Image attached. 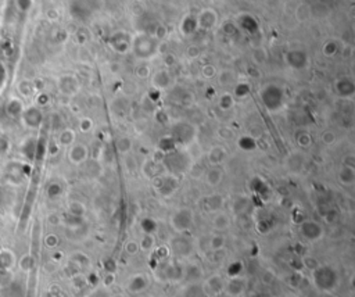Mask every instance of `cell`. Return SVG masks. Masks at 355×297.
Wrapping results in <instances>:
<instances>
[{
    "instance_id": "obj_1",
    "label": "cell",
    "mask_w": 355,
    "mask_h": 297,
    "mask_svg": "<svg viewBox=\"0 0 355 297\" xmlns=\"http://www.w3.org/2000/svg\"><path fill=\"white\" fill-rule=\"evenodd\" d=\"M158 46L160 44L157 42V39L150 35V33H138L130 44V50L134 54L142 61H149L153 57H156L158 53Z\"/></svg>"
},
{
    "instance_id": "obj_2",
    "label": "cell",
    "mask_w": 355,
    "mask_h": 297,
    "mask_svg": "<svg viewBox=\"0 0 355 297\" xmlns=\"http://www.w3.org/2000/svg\"><path fill=\"white\" fill-rule=\"evenodd\" d=\"M259 99L269 113H276L285 104V92L275 83H268L259 91Z\"/></svg>"
},
{
    "instance_id": "obj_3",
    "label": "cell",
    "mask_w": 355,
    "mask_h": 297,
    "mask_svg": "<svg viewBox=\"0 0 355 297\" xmlns=\"http://www.w3.org/2000/svg\"><path fill=\"white\" fill-rule=\"evenodd\" d=\"M194 216L193 211L186 207L178 208L172 216H171V227L176 231L178 233H183L189 231L193 225Z\"/></svg>"
},
{
    "instance_id": "obj_4",
    "label": "cell",
    "mask_w": 355,
    "mask_h": 297,
    "mask_svg": "<svg viewBox=\"0 0 355 297\" xmlns=\"http://www.w3.org/2000/svg\"><path fill=\"white\" fill-rule=\"evenodd\" d=\"M300 233L308 242H318L323 236V228L319 222L307 220L300 225Z\"/></svg>"
},
{
    "instance_id": "obj_5",
    "label": "cell",
    "mask_w": 355,
    "mask_h": 297,
    "mask_svg": "<svg viewBox=\"0 0 355 297\" xmlns=\"http://www.w3.org/2000/svg\"><path fill=\"white\" fill-rule=\"evenodd\" d=\"M334 92L341 99H352L355 96V82L350 76H341L334 81Z\"/></svg>"
},
{
    "instance_id": "obj_6",
    "label": "cell",
    "mask_w": 355,
    "mask_h": 297,
    "mask_svg": "<svg viewBox=\"0 0 355 297\" xmlns=\"http://www.w3.org/2000/svg\"><path fill=\"white\" fill-rule=\"evenodd\" d=\"M286 64L293 70H304L308 65V56L304 50H289L285 54Z\"/></svg>"
},
{
    "instance_id": "obj_7",
    "label": "cell",
    "mask_w": 355,
    "mask_h": 297,
    "mask_svg": "<svg viewBox=\"0 0 355 297\" xmlns=\"http://www.w3.org/2000/svg\"><path fill=\"white\" fill-rule=\"evenodd\" d=\"M151 78V85L158 89V91H165L168 88L172 85L173 78L171 75V72L167 68H161V70H157L156 72H153L150 75Z\"/></svg>"
},
{
    "instance_id": "obj_8",
    "label": "cell",
    "mask_w": 355,
    "mask_h": 297,
    "mask_svg": "<svg viewBox=\"0 0 355 297\" xmlns=\"http://www.w3.org/2000/svg\"><path fill=\"white\" fill-rule=\"evenodd\" d=\"M190 131H194L193 125L189 122H176L172 126V141L181 143H190L194 135H190Z\"/></svg>"
},
{
    "instance_id": "obj_9",
    "label": "cell",
    "mask_w": 355,
    "mask_h": 297,
    "mask_svg": "<svg viewBox=\"0 0 355 297\" xmlns=\"http://www.w3.org/2000/svg\"><path fill=\"white\" fill-rule=\"evenodd\" d=\"M89 157V149L83 143H74L71 145L68 150V160L75 165H81L82 162H85Z\"/></svg>"
},
{
    "instance_id": "obj_10",
    "label": "cell",
    "mask_w": 355,
    "mask_h": 297,
    "mask_svg": "<svg viewBox=\"0 0 355 297\" xmlns=\"http://www.w3.org/2000/svg\"><path fill=\"white\" fill-rule=\"evenodd\" d=\"M216 21H218L216 13L214 10H211V9L203 10L197 17V25L201 29H205V31H210V29L215 27Z\"/></svg>"
},
{
    "instance_id": "obj_11",
    "label": "cell",
    "mask_w": 355,
    "mask_h": 297,
    "mask_svg": "<svg viewBox=\"0 0 355 297\" xmlns=\"http://www.w3.org/2000/svg\"><path fill=\"white\" fill-rule=\"evenodd\" d=\"M226 158V150L225 147L222 146H214L211 147L208 153H207V161L211 167H221V164L225 161Z\"/></svg>"
},
{
    "instance_id": "obj_12",
    "label": "cell",
    "mask_w": 355,
    "mask_h": 297,
    "mask_svg": "<svg viewBox=\"0 0 355 297\" xmlns=\"http://www.w3.org/2000/svg\"><path fill=\"white\" fill-rule=\"evenodd\" d=\"M224 289H225V292L228 293L229 296H240V294L244 292V289H246V281H244L243 278H240V276H235V278H232L231 281L226 283L225 286H224Z\"/></svg>"
},
{
    "instance_id": "obj_13",
    "label": "cell",
    "mask_w": 355,
    "mask_h": 297,
    "mask_svg": "<svg viewBox=\"0 0 355 297\" xmlns=\"http://www.w3.org/2000/svg\"><path fill=\"white\" fill-rule=\"evenodd\" d=\"M79 89V81L74 75H64L60 79V91L64 95H75Z\"/></svg>"
},
{
    "instance_id": "obj_14",
    "label": "cell",
    "mask_w": 355,
    "mask_h": 297,
    "mask_svg": "<svg viewBox=\"0 0 355 297\" xmlns=\"http://www.w3.org/2000/svg\"><path fill=\"white\" fill-rule=\"evenodd\" d=\"M231 217L224 211H218V213H215V216L212 217V228L216 232L222 233L228 231L231 228Z\"/></svg>"
},
{
    "instance_id": "obj_15",
    "label": "cell",
    "mask_w": 355,
    "mask_h": 297,
    "mask_svg": "<svg viewBox=\"0 0 355 297\" xmlns=\"http://www.w3.org/2000/svg\"><path fill=\"white\" fill-rule=\"evenodd\" d=\"M222 179H224V171L221 169V167H211L205 174V184L211 188L219 186Z\"/></svg>"
},
{
    "instance_id": "obj_16",
    "label": "cell",
    "mask_w": 355,
    "mask_h": 297,
    "mask_svg": "<svg viewBox=\"0 0 355 297\" xmlns=\"http://www.w3.org/2000/svg\"><path fill=\"white\" fill-rule=\"evenodd\" d=\"M339 181L344 186H352L355 182V167L343 164V167L339 171Z\"/></svg>"
},
{
    "instance_id": "obj_17",
    "label": "cell",
    "mask_w": 355,
    "mask_h": 297,
    "mask_svg": "<svg viewBox=\"0 0 355 297\" xmlns=\"http://www.w3.org/2000/svg\"><path fill=\"white\" fill-rule=\"evenodd\" d=\"M225 246H226V238L219 232L214 233V235L210 238V240H208V248H210L211 251H214V253H218V251L224 250Z\"/></svg>"
},
{
    "instance_id": "obj_18",
    "label": "cell",
    "mask_w": 355,
    "mask_h": 297,
    "mask_svg": "<svg viewBox=\"0 0 355 297\" xmlns=\"http://www.w3.org/2000/svg\"><path fill=\"white\" fill-rule=\"evenodd\" d=\"M24 118H25V122L31 128H38V125L42 121V113L39 110H36V108H29L27 113H25V115H24Z\"/></svg>"
},
{
    "instance_id": "obj_19",
    "label": "cell",
    "mask_w": 355,
    "mask_h": 297,
    "mask_svg": "<svg viewBox=\"0 0 355 297\" xmlns=\"http://www.w3.org/2000/svg\"><path fill=\"white\" fill-rule=\"evenodd\" d=\"M115 146H117V150H118L121 154L126 156V154H129L130 151H132L134 145H132V139H130L129 136H121V138L117 139Z\"/></svg>"
},
{
    "instance_id": "obj_20",
    "label": "cell",
    "mask_w": 355,
    "mask_h": 297,
    "mask_svg": "<svg viewBox=\"0 0 355 297\" xmlns=\"http://www.w3.org/2000/svg\"><path fill=\"white\" fill-rule=\"evenodd\" d=\"M218 107L221 108L222 111H229L235 107V98L232 93H222L219 99H218Z\"/></svg>"
},
{
    "instance_id": "obj_21",
    "label": "cell",
    "mask_w": 355,
    "mask_h": 297,
    "mask_svg": "<svg viewBox=\"0 0 355 297\" xmlns=\"http://www.w3.org/2000/svg\"><path fill=\"white\" fill-rule=\"evenodd\" d=\"M146 286H147V282L143 275L134 276L129 282V290H132V292H142V290H145Z\"/></svg>"
},
{
    "instance_id": "obj_22",
    "label": "cell",
    "mask_w": 355,
    "mask_h": 297,
    "mask_svg": "<svg viewBox=\"0 0 355 297\" xmlns=\"http://www.w3.org/2000/svg\"><path fill=\"white\" fill-rule=\"evenodd\" d=\"M302 265H304L308 271H311V272H317V271H319L322 268L321 261H319L317 257H314V256H305V257L302 259Z\"/></svg>"
},
{
    "instance_id": "obj_23",
    "label": "cell",
    "mask_w": 355,
    "mask_h": 297,
    "mask_svg": "<svg viewBox=\"0 0 355 297\" xmlns=\"http://www.w3.org/2000/svg\"><path fill=\"white\" fill-rule=\"evenodd\" d=\"M75 143V132L72 130H64L60 134V145L70 147L71 145Z\"/></svg>"
},
{
    "instance_id": "obj_24",
    "label": "cell",
    "mask_w": 355,
    "mask_h": 297,
    "mask_svg": "<svg viewBox=\"0 0 355 297\" xmlns=\"http://www.w3.org/2000/svg\"><path fill=\"white\" fill-rule=\"evenodd\" d=\"M222 204H224V199L219 195H212L208 197V208H210V211H214V213L221 211Z\"/></svg>"
},
{
    "instance_id": "obj_25",
    "label": "cell",
    "mask_w": 355,
    "mask_h": 297,
    "mask_svg": "<svg viewBox=\"0 0 355 297\" xmlns=\"http://www.w3.org/2000/svg\"><path fill=\"white\" fill-rule=\"evenodd\" d=\"M235 79H236V76L233 74V71L224 70L219 72V83L221 85H232V83H235Z\"/></svg>"
},
{
    "instance_id": "obj_26",
    "label": "cell",
    "mask_w": 355,
    "mask_h": 297,
    "mask_svg": "<svg viewBox=\"0 0 355 297\" xmlns=\"http://www.w3.org/2000/svg\"><path fill=\"white\" fill-rule=\"evenodd\" d=\"M296 142L300 147H308L312 143V136L305 131H301V132L297 134Z\"/></svg>"
},
{
    "instance_id": "obj_27",
    "label": "cell",
    "mask_w": 355,
    "mask_h": 297,
    "mask_svg": "<svg viewBox=\"0 0 355 297\" xmlns=\"http://www.w3.org/2000/svg\"><path fill=\"white\" fill-rule=\"evenodd\" d=\"M337 50H339L337 44H336L334 40H329V42H326V44L323 45L322 53L325 54L326 57H333L334 54L337 53Z\"/></svg>"
},
{
    "instance_id": "obj_28",
    "label": "cell",
    "mask_w": 355,
    "mask_h": 297,
    "mask_svg": "<svg viewBox=\"0 0 355 297\" xmlns=\"http://www.w3.org/2000/svg\"><path fill=\"white\" fill-rule=\"evenodd\" d=\"M321 141H322L323 145H326V146H332V145L336 143L337 138H336V134H334L333 131H325L322 135H321Z\"/></svg>"
},
{
    "instance_id": "obj_29",
    "label": "cell",
    "mask_w": 355,
    "mask_h": 297,
    "mask_svg": "<svg viewBox=\"0 0 355 297\" xmlns=\"http://www.w3.org/2000/svg\"><path fill=\"white\" fill-rule=\"evenodd\" d=\"M139 247L140 250H145V251H149L151 248L154 247V239L151 235H145L143 239L139 242Z\"/></svg>"
},
{
    "instance_id": "obj_30",
    "label": "cell",
    "mask_w": 355,
    "mask_h": 297,
    "mask_svg": "<svg viewBox=\"0 0 355 297\" xmlns=\"http://www.w3.org/2000/svg\"><path fill=\"white\" fill-rule=\"evenodd\" d=\"M216 74H218V71H216L215 65L205 64L203 65V68H201V75L204 76L205 79H211V78L216 76Z\"/></svg>"
},
{
    "instance_id": "obj_31",
    "label": "cell",
    "mask_w": 355,
    "mask_h": 297,
    "mask_svg": "<svg viewBox=\"0 0 355 297\" xmlns=\"http://www.w3.org/2000/svg\"><path fill=\"white\" fill-rule=\"evenodd\" d=\"M93 119L91 118V117H83V118L79 119V130H81V132H83V134H87V132H91L92 130H93Z\"/></svg>"
},
{
    "instance_id": "obj_32",
    "label": "cell",
    "mask_w": 355,
    "mask_h": 297,
    "mask_svg": "<svg viewBox=\"0 0 355 297\" xmlns=\"http://www.w3.org/2000/svg\"><path fill=\"white\" fill-rule=\"evenodd\" d=\"M70 211L76 217L82 216V214H85V205L82 204L81 201H72V203H70Z\"/></svg>"
},
{
    "instance_id": "obj_33",
    "label": "cell",
    "mask_w": 355,
    "mask_h": 297,
    "mask_svg": "<svg viewBox=\"0 0 355 297\" xmlns=\"http://www.w3.org/2000/svg\"><path fill=\"white\" fill-rule=\"evenodd\" d=\"M136 75H138V78H140V79H146V78H150V75H151L150 67H149V65L140 64L139 67L136 68Z\"/></svg>"
},
{
    "instance_id": "obj_34",
    "label": "cell",
    "mask_w": 355,
    "mask_h": 297,
    "mask_svg": "<svg viewBox=\"0 0 355 297\" xmlns=\"http://www.w3.org/2000/svg\"><path fill=\"white\" fill-rule=\"evenodd\" d=\"M125 251L129 254V256H135V254L139 253L140 251L139 242H136V240H129V242H126V244H125Z\"/></svg>"
},
{
    "instance_id": "obj_35",
    "label": "cell",
    "mask_w": 355,
    "mask_h": 297,
    "mask_svg": "<svg viewBox=\"0 0 355 297\" xmlns=\"http://www.w3.org/2000/svg\"><path fill=\"white\" fill-rule=\"evenodd\" d=\"M248 93H250V87L247 83H237L235 88V95L239 98H246Z\"/></svg>"
},
{
    "instance_id": "obj_36",
    "label": "cell",
    "mask_w": 355,
    "mask_h": 297,
    "mask_svg": "<svg viewBox=\"0 0 355 297\" xmlns=\"http://www.w3.org/2000/svg\"><path fill=\"white\" fill-rule=\"evenodd\" d=\"M200 54H201V50H200L197 46H190V48H188L189 59H197Z\"/></svg>"
},
{
    "instance_id": "obj_37",
    "label": "cell",
    "mask_w": 355,
    "mask_h": 297,
    "mask_svg": "<svg viewBox=\"0 0 355 297\" xmlns=\"http://www.w3.org/2000/svg\"><path fill=\"white\" fill-rule=\"evenodd\" d=\"M50 238H52V240H50L49 238H48V240H46V242H48L49 247H54V246H57V243H59V239H57V236L52 235Z\"/></svg>"
},
{
    "instance_id": "obj_38",
    "label": "cell",
    "mask_w": 355,
    "mask_h": 297,
    "mask_svg": "<svg viewBox=\"0 0 355 297\" xmlns=\"http://www.w3.org/2000/svg\"><path fill=\"white\" fill-rule=\"evenodd\" d=\"M5 79H6L5 68H3V65L0 64V89H2V87H3V83H5Z\"/></svg>"
}]
</instances>
